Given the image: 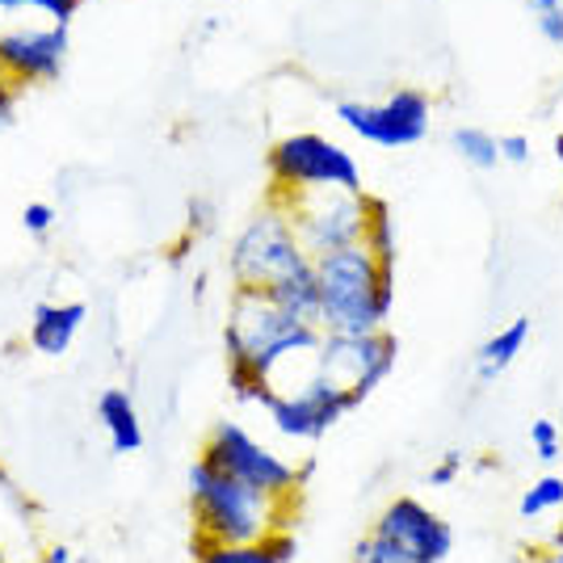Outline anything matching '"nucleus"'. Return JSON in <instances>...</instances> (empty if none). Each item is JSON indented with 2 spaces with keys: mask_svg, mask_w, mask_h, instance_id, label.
<instances>
[{
  "mask_svg": "<svg viewBox=\"0 0 563 563\" xmlns=\"http://www.w3.org/2000/svg\"><path fill=\"white\" fill-rule=\"evenodd\" d=\"M320 341H324V332L316 329L311 320L286 311L269 295H257V290H235L232 295L228 320H223L228 371L278 378V371L295 366V362L316 366Z\"/></svg>",
  "mask_w": 563,
  "mask_h": 563,
  "instance_id": "1",
  "label": "nucleus"
},
{
  "mask_svg": "<svg viewBox=\"0 0 563 563\" xmlns=\"http://www.w3.org/2000/svg\"><path fill=\"white\" fill-rule=\"evenodd\" d=\"M396 307V269L366 249H336L316 257V329L350 336V332L387 329Z\"/></svg>",
  "mask_w": 563,
  "mask_h": 563,
  "instance_id": "2",
  "label": "nucleus"
},
{
  "mask_svg": "<svg viewBox=\"0 0 563 563\" xmlns=\"http://www.w3.org/2000/svg\"><path fill=\"white\" fill-rule=\"evenodd\" d=\"M189 509H194V542H261L290 530L295 500L253 493L232 475L198 459L186 475Z\"/></svg>",
  "mask_w": 563,
  "mask_h": 563,
  "instance_id": "3",
  "label": "nucleus"
},
{
  "mask_svg": "<svg viewBox=\"0 0 563 563\" xmlns=\"http://www.w3.org/2000/svg\"><path fill=\"white\" fill-rule=\"evenodd\" d=\"M228 274L235 290H257V295H278L282 286L316 274V261L303 249L290 214L278 202L261 207L228 249Z\"/></svg>",
  "mask_w": 563,
  "mask_h": 563,
  "instance_id": "4",
  "label": "nucleus"
},
{
  "mask_svg": "<svg viewBox=\"0 0 563 563\" xmlns=\"http://www.w3.org/2000/svg\"><path fill=\"white\" fill-rule=\"evenodd\" d=\"M269 202L303 198V194H329V189H350L362 194V165L345 143L329 140L320 131H290L274 140L269 156Z\"/></svg>",
  "mask_w": 563,
  "mask_h": 563,
  "instance_id": "5",
  "label": "nucleus"
},
{
  "mask_svg": "<svg viewBox=\"0 0 563 563\" xmlns=\"http://www.w3.org/2000/svg\"><path fill=\"white\" fill-rule=\"evenodd\" d=\"M202 459L219 467L223 475H232L240 484H249L253 493L274 496V500H295L307 479V467H299L295 459H286L282 450L269 442H261L257 433H249L244 424L219 421L207 438Z\"/></svg>",
  "mask_w": 563,
  "mask_h": 563,
  "instance_id": "6",
  "label": "nucleus"
},
{
  "mask_svg": "<svg viewBox=\"0 0 563 563\" xmlns=\"http://www.w3.org/2000/svg\"><path fill=\"white\" fill-rule=\"evenodd\" d=\"M290 214L295 232L303 240L311 261L336 253V249H353L366 235V214H371V194H350V189H329V194H303V198H286L278 202Z\"/></svg>",
  "mask_w": 563,
  "mask_h": 563,
  "instance_id": "7",
  "label": "nucleus"
},
{
  "mask_svg": "<svg viewBox=\"0 0 563 563\" xmlns=\"http://www.w3.org/2000/svg\"><path fill=\"white\" fill-rule=\"evenodd\" d=\"M353 408H357V396L311 366L299 378V387H286V391L278 387L265 417L274 424V433H282L286 442H320L324 433H332L350 417Z\"/></svg>",
  "mask_w": 563,
  "mask_h": 563,
  "instance_id": "8",
  "label": "nucleus"
},
{
  "mask_svg": "<svg viewBox=\"0 0 563 563\" xmlns=\"http://www.w3.org/2000/svg\"><path fill=\"white\" fill-rule=\"evenodd\" d=\"M341 126H350L353 135L371 147H417L433 126V101L421 89H396L383 101H336Z\"/></svg>",
  "mask_w": 563,
  "mask_h": 563,
  "instance_id": "9",
  "label": "nucleus"
},
{
  "mask_svg": "<svg viewBox=\"0 0 563 563\" xmlns=\"http://www.w3.org/2000/svg\"><path fill=\"white\" fill-rule=\"evenodd\" d=\"M399 341L387 329L378 332H350V336H336L324 332L320 350H316V371L329 375L332 383H341L345 391L357 396V404L378 391L391 371H396Z\"/></svg>",
  "mask_w": 563,
  "mask_h": 563,
  "instance_id": "10",
  "label": "nucleus"
},
{
  "mask_svg": "<svg viewBox=\"0 0 563 563\" xmlns=\"http://www.w3.org/2000/svg\"><path fill=\"white\" fill-rule=\"evenodd\" d=\"M68 43H71L68 25H51V22L4 25V38H0V71H4L18 89L51 85V80H59V71H64Z\"/></svg>",
  "mask_w": 563,
  "mask_h": 563,
  "instance_id": "11",
  "label": "nucleus"
},
{
  "mask_svg": "<svg viewBox=\"0 0 563 563\" xmlns=\"http://www.w3.org/2000/svg\"><path fill=\"white\" fill-rule=\"evenodd\" d=\"M371 534L396 542L399 551L417 555L424 563H446L454 551V530L438 509H429L417 496H396L383 505V514L375 517Z\"/></svg>",
  "mask_w": 563,
  "mask_h": 563,
  "instance_id": "12",
  "label": "nucleus"
},
{
  "mask_svg": "<svg viewBox=\"0 0 563 563\" xmlns=\"http://www.w3.org/2000/svg\"><path fill=\"white\" fill-rule=\"evenodd\" d=\"M89 307L85 303H38L30 320V345L43 357H64L76 341V332L85 329Z\"/></svg>",
  "mask_w": 563,
  "mask_h": 563,
  "instance_id": "13",
  "label": "nucleus"
},
{
  "mask_svg": "<svg viewBox=\"0 0 563 563\" xmlns=\"http://www.w3.org/2000/svg\"><path fill=\"white\" fill-rule=\"evenodd\" d=\"M97 421L106 429L114 454H140L143 450V438H147L143 433V417L140 408H135V399L126 396L122 387H106L97 396Z\"/></svg>",
  "mask_w": 563,
  "mask_h": 563,
  "instance_id": "14",
  "label": "nucleus"
},
{
  "mask_svg": "<svg viewBox=\"0 0 563 563\" xmlns=\"http://www.w3.org/2000/svg\"><path fill=\"white\" fill-rule=\"evenodd\" d=\"M194 547H198L194 563H290L299 551L290 530L261 542H194Z\"/></svg>",
  "mask_w": 563,
  "mask_h": 563,
  "instance_id": "15",
  "label": "nucleus"
},
{
  "mask_svg": "<svg viewBox=\"0 0 563 563\" xmlns=\"http://www.w3.org/2000/svg\"><path fill=\"white\" fill-rule=\"evenodd\" d=\"M526 341H530V320H526V316H517V320H509L505 329L493 332V336L479 345V353H475V375L484 378V383L500 378L509 366H514L517 357H521Z\"/></svg>",
  "mask_w": 563,
  "mask_h": 563,
  "instance_id": "16",
  "label": "nucleus"
},
{
  "mask_svg": "<svg viewBox=\"0 0 563 563\" xmlns=\"http://www.w3.org/2000/svg\"><path fill=\"white\" fill-rule=\"evenodd\" d=\"M362 244H366L383 265H391V269H396L399 228H396V214H391V207H387L383 198H371V214H366V235H362Z\"/></svg>",
  "mask_w": 563,
  "mask_h": 563,
  "instance_id": "17",
  "label": "nucleus"
},
{
  "mask_svg": "<svg viewBox=\"0 0 563 563\" xmlns=\"http://www.w3.org/2000/svg\"><path fill=\"white\" fill-rule=\"evenodd\" d=\"M450 147H454V156H459L463 165L479 168V173H488V168L500 165V135L484 131V126H459V131L450 135Z\"/></svg>",
  "mask_w": 563,
  "mask_h": 563,
  "instance_id": "18",
  "label": "nucleus"
},
{
  "mask_svg": "<svg viewBox=\"0 0 563 563\" xmlns=\"http://www.w3.org/2000/svg\"><path fill=\"white\" fill-rule=\"evenodd\" d=\"M563 509V479L551 471V475H539L534 484H526V493L517 500V514L526 521H539V517H551Z\"/></svg>",
  "mask_w": 563,
  "mask_h": 563,
  "instance_id": "19",
  "label": "nucleus"
},
{
  "mask_svg": "<svg viewBox=\"0 0 563 563\" xmlns=\"http://www.w3.org/2000/svg\"><path fill=\"white\" fill-rule=\"evenodd\" d=\"M526 13L542 43L563 51V0H526Z\"/></svg>",
  "mask_w": 563,
  "mask_h": 563,
  "instance_id": "20",
  "label": "nucleus"
},
{
  "mask_svg": "<svg viewBox=\"0 0 563 563\" xmlns=\"http://www.w3.org/2000/svg\"><path fill=\"white\" fill-rule=\"evenodd\" d=\"M228 387H232V396L240 399L244 408H261V412L278 396V383H274V378L244 375V371H228Z\"/></svg>",
  "mask_w": 563,
  "mask_h": 563,
  "instance_id": "21",
  "label": "nucleus"
},
{
  "mask_svg": "<svg viewBox=\"0 0 563 563\" xmlns=\"http://www.w3.org/2000/svg\"><path fill=\"white\" fill-rule=\"evenodd\" d=\"M353 563H424V560L399 551L396 542L378 539V534H366V539L353 547Z\"/></svg>",
  "mask_w": 563,
  "mask_h": 563,
  "instance_id": "22",
  "label": "nucleus"
},
{
  "mask_svg": "<svg viewBox=\"0 0 563 563\" xmlns=\"http://www.w3.org/2000/svg\"><path fill=\"white\" fill-rule=\"evenodd\" d=\"M530 446L539 454V463H555L563 450L560 424L551 421V417H534V421H530Z\"/></svg>",
  "mask_w": 563,
  "mask_h": 563,
  "instance_id": "23",
  "label": "nucleus"
},
{
  "mask_svg": "<svg viewBox=\"0 0 563 563\" xmlns=\"http://www.w3.org/2000/svg\"><path fill=\"white\" fill-rule=\"evenodd\" d=\"M85 0H22V13H34L51 25H71Z\"/></svg>",
  "mask_w": 563,
  "mask_h": 563,
  "instance_id": "24",
  "label": "nucleus"
},
{
  "mask_svg": "<svg viewBox=\"0 0 563 563\" xmlns=\"http://www.w3.org/2000/svg\"><path fill=\"white\" fill-rule=\"evenodd\" d=\"M22 228L30 235H47L55 228V207L51 202H30L22 211Z\"/></svg>",
  "mask_w": 563,
  "mask_h": 563,
  "instance_id": "25",
  "label": "nucleus"
},
{
  "mask_svg": "<svg viewBox=\"0 0 563 563\" xmlns=\"http://www.w3.org/2000/svg\"><path fill=\"white\" fill-rule=\"evenodd\" d=\"M459 471H463V454H459V450H446V454L438 459V467L429 471V488H450V484L459 479Z\"/></svg>",
  "mask_w": 563,
  "mask_h": 563,
  "instance_id": "26",
  "label": "nucleus"
},
{
  "mask_svg": "<svg viewBox=\"0 0 563 563\" xmlns=\"http://www.w3.org/2000/svg\"><path fill=\"white\" fill-rule=\"evenodd\" d=\"M530 140L526 135H500V165H530Z\"/></svg>",
  "mask_w": 563,
  "mask_h": 563,
  "instance_id": "27",
  "label": "nucleus"
},
{
  "mask_svg": "<svg viewBox=\"0 0 563 563\" xmlns=\"http://www.w3.org/2000/svg\"><path fill=\"white\" fill-rule=\"evenodd\" d=\"M13 122H18V85L0 71V135H4Z\"/></svg>",
  "mask_w": 563,
  "mask_h": 563,
  "instance_id": "28",
  "label": "nucleus"
},
{
  "mask_svg": "<svg viewBox=\"0 0 563 563\" xmlns=\"http://www.w3.org/2000/svg\"><path fill=\"white\" fill-rule=\"evenodd\" d=\"M207 228H214V207L207 198H194L189 202V232H207Z\"/></svg>",
  "mask_w": 563,
  "mask_h": 563,
  "instance_id": "29",
  "label": "nucleus"
},
{
  "mask_svg": "<svg viewBox=\"0 0 563 563\" xmlns=\"http://www.w3.org/2000/svg\"><path fill=\"white\" fill-rule=\"evenodd\" d=\"M47 563H71V551H68V547H51Z\"/></svg>",
  "mask_w": 563,
  "mask_h": 563,
  "instance_id": "30",
  "label": "nucleus"
},
{
  "mask_svg": "<svg viewBox=\"0 0 563 563\" xmlns=\"http://www.w3.org/2000/svg\"><path fill=\"white\" fill-rule=\"evenodd\" d=\"M551 547L563 555V509H560V521H555V530H551Z\"/></svg>",
  "mask_w": 563,
  "mask_h": 563,
  "instance_id": "31",
  "label": "nucleus"
},
{
  "mask_svg": "<svg viewBox=\"0 0 563 563\" xmlns=\"http://www.w3.org/2000/svg\"><path fill=\"white\" fill-rule=\"evenodd\" d=\"M551 152H555V161H560V168H563V131L555 135V143H551Z\"/></svg>",
  "mask_w": 563,
  "mask_h": 563,
  "instance_id": "32",
  "label": "nucleus"
},
{
  "mask_svg": "<svg viewBox=\"0 0 563 563\" xmlns=\"http://www.w3.org/2000/svg\"><path fill=\"white\" fill-rule=\"evenodd\" d=\"M0 38H4V22H0Z\"/></svg>",
  "mask_w": 563,
  "mask_h": 563,
  "instance_id": "33",
  "label": "nucleus"
},
{
  "mask_svg": "<svg viewBox=\"0 0 563 563\" xmlns=\"http://www.w3.org/2000/svg\"><path fill=\"white\" fill-rule=\"evenodd\" d=\"M0 563H4V560H0Z\"/></svg>",
  "mask_w": 563,
  "mask_h": 563,
  "instance_id": "34",
  "label": "nucleus"
}]
</instances>
